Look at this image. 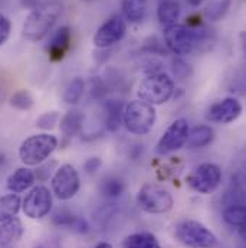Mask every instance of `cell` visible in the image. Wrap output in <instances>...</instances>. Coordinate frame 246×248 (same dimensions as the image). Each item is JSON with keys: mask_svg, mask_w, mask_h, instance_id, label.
I'll return each mask as SVG.
<instances>
[{"mask_svg": "<svg viewBox=\"0 0 246 248\" xmlns=\"http://www.w3.org/2000/svg\"><path fill=\"white\" fill-rule=\"evenodd\" d=\"M63 12L62 0H43L32 9L23 23L22 33L30 42L42 41L54 28Z\"/></svg>", "mask_w": 246, "mask_h": 248, "instance_id": "obj_1", "label": "cell"}, {"mask_svg": "<svg viewBox=\"0 0 246 248\" xmlns=\"http://www.w3.org/2000/svg\"><path fill=\"white\" fill-rule=\"evenodd\" d=\"M207 41L206 29H193L186 25H170L164 29V44L170 52L177 57H185L194 52L203 42Z\"/></svg>", "mask_w": 246, "mask_h": 248, "instance_id": "obj_2", "label": "cell"}, {"mask_svg": "<svg viewBox=\"0 0 246 248\" xmlns=\"http://www.w3.org/2000/svg\"><path fill=\"white\" fill-rule=\"evenodd\" d=\"M58 147V139L49 133L29 136L19 146V159L23 166L32 168L43 163Z\"/></svg>", "mask_w": 246, "mask_h": 248, "instance_id": "obj_3", "label": "cell"}, {"mask_svg": "<svg viewBox=\"0 0 246 248\" xmlns=\"http://www.w3.org/2000/svg\"><path fill=\"white\" fill-rule=\"evenodd\" d=\"M174 79L164 72L147 75L138 85V100L150 106L166 104L174 94Z\"/></svg>", "mask_w": 246, "mask_h": 248, "instance_id": "obj_4", "label": "cell"}, {"mask_svg": "<svg viewBox=\"0 0 246 248\" xmlns=\"http://www.w3.org/2000/svg\"><path fill=\"white\" fill-rule=\"evenodd\" d=\"M157 120V113L154 106H150L141 100L131 101L124 107L123 124L125 128L135 136L148 134Z\"/></svg>", "mask_w": 246, "mask_h": 248, "instance_id": "obj_5", "label": "cell"}, {"mask_svg": "<svg viewBox=\"0 0 246 248\" xmlns=\"http://www.w3.org/2000/svg\"><path fill=\"white\" fill-rule=\"evenodd\" d=\"M176 240L187 248H213L217 246V237L202 222L186 219L177 224Z\"/></svg>", "mask_w": 246, "mask_h": 248, "instance_id": "obj_6", "label": "cell"}, {"mask_svg": "<svg viewBox=\"0 0 246 248\" xmlns=\"http://www.w3.org/2000/svg\"><path fill=\"white\" fill-rule=\"evenodd\" d=\"M137 202L143 211L154 215L166 214L172 211L174 205L173 195L166 187L156 184H145L141 186L137 193Z\"/></svg>", "mask_w": 246, "mask_h": 248, "instance_id": "obj_7", "label": "cell"}, {"mask_svg": "<svg viewBox=\"0 0 246 248\" xmlns=\"http://www.w3.org/2000/svg\"><path fill=\"white\" fill-rule=\"evenodd\" d=\"M222 182V170L215 163H202L187 178V186L202 195L213 193Z\"/></svg>", "mask_w": 246, "mask_h": 248, "instance_id": "obj_8", "label": "cell"}, {"mask_svg": "<svg viewBox=\"0 0 246 248\" xmlns=\"http://www.w3.org/2000/svg\"><path fill=\"white\" fill-rule=\"evenodd\" d=\"M52 205V193L46 186H32L29 193L22 201V211L30 219H42L49 215Z\"/></svg>", "mask_w": 246, "mask_h": 248, "instance_id": "obj_9", "label": "cell"}, {"mask_svg": "<svg viewBox=\"0 0 246 248\" xmlns=\"http://www.w3.org/2000/svg\"><path fill=\"white\" fill-rule=\"evenodd\" d=\"M51 186H52L54 195L59 201L72 199L81 187V178H79L78 170L69 163L62 165L52 175Z\"/></svg>", "mask_w": 246, "mask_h": 248, "instance_id": "obj_10", "label": "cell"}, {"mask_svg": "<svg viewBox=\"0 0 246 248\" xmlns=\"http://www.w3.org/2000/svg\"><path fill=\"white\" fill-rule=\"evenodd\" d=\"M188 122L186 119H177L167 127L160 140L157 141L156 152L161 156L174 153L186 146L188 136Z\"/></svg>", "mask_w": 246, "mask_h": 248, "instance_id": "obj_11", "label": "cell"}, {"mask_svg": "<svg viewBox=\"0 0 246 248\" xmlns=\"http://www.w3.org/2000/svg\"><path fill=\"white\" fill-rule=\"evenodd\" d=\"M127 32V22L121 15H114L107 19L94 35V45L100 49L110 48L118 44Z\"/></svg>", "mask_w": 246, "mask_h": 248, "instance_id": "obj_12", "label": "cell"}, {"mask_svg": "<svg viewBox=\"0 0 246 248\" xmlns=\"http://www.w3.org/2000/svg\"><path fill=\"white\" fill-rule=\"evenodd\" d=\"M242 110H244V107L238 98L228 97V98H223V100L212 104L206 113V119L210 123L231 124L241 117Z\"/></svg>", "mask_w": 246, "mask_h": 248, "instance_id": "obj_13", "label": "cell"}, {"mask_svg": "<svg viewBox=\"0 0 246 248\" xmlns=\"http://www.w3.org/2000/svg\"><path fill=\"white\" fill-rule=\"evenodd\" d=\"M36 182V176H35V170H32L28 166H22L17 168L14 172H12L6 181V187L9 192L12 193H22L29 190Z\"/></svg>", "mask_w": 246, "mask_h": 248, "instance_id": "obj_14", "label": "cell"}, {"mask_svg": "<svg viewBox=\"0 0 246 248\" xmlns=\"http://www.w3.org/2000/svg\"><path fill=\"white\" fill-rule=\"evenodd\" d=\"M71 42H72L71 29L68 26L59 28L54 33V36H52V39L49 42V46H48L49 58L52 61H61V60H63V57L66 55V52L71 48Z\"/></svg>", "mask_w": 246, "mask_h": 248, "instance_id": "obj_15", "label": "cell"}, {"mask_svg": "<svg viewBox=\"0 0 246 248\" xmlns=\"http://www.w3.org/2000/svg\"><path fill=\"white\" fill-rule=\"evenodd\" d=\"M23 234H25V228L17 217L7 219L0 224V246L12 247L22 240Z\"/></svg>", "mask_w": 246, "mask_h": 248, "instance_id": "obj_16", "label": "cell"}, {"mask_svg": "<svg viewBox=\"0 0 246 248\" xmlns=\"http://www.w3.org/2000/svg\"><path fill=\"white\" fill-rule=\"evenodd\" d=\"M124 107L125 104L120 100H108L104 103V125L108 131L114 133L120 128L123 123Z\"/></svg>", "mask_w": 246, "mask_h": 248, "instance_id": "obj_17", "label": "cell"}, {"mask_svg": "<svg viewBox=\"0 0 246 248\" xmlns=\"http://www.w3.org/2000/svg\"><path fill=\"white\" fill-rule=\"evenodd\" d=\"M215 139V131L210 125L200 124L188 130L186 146L187 149H200L209 146Z\"/></svg>", "mask_w": 246, "mask_h": 248, "instance_id": "obj_18", "label": "cell"}, {"mask_svg": "<svg viewBox=\"0 0 246 248\" xmlns=\"http://www.w3.org/2000/svg\"><path fill=\"white\" fill-rule=\"evenodd\" d=\"M84 122H85V117L79 110H76V108L69 110L68 113H65V116L59 120L61 131L66 137H73V136H76V134H79L82 131Z\"/></svg>", "mask_w": 246, "mask_h": 248, "instance_id": "obj_19", "label": "cell"}, {"mask_svg": "<svg viewBox=\"0 0 246 248\" xmlns=\"http://www.w3.org/2000/svg\"><path fill=\"white\" fill-rule=\"evenodd\" d=\"M148 0H123V15L130 23H141L147 15Z\"/></svg>", "mask_w": 246, "mask_h": 248, "instance_id": "obj_20", "label": "cell"}, {"mask_svg": "<svg viewBox=\"0 0 246 248\" xmlns=\"http://www.w3.org/2000/svg\"><path fill=\"white\" fill-rule=\"evenodd\" d=\"M180 13H182V7H180V3L176 0H161V3L159 4V9H157L159 22L164 28L174 25L177 22Z\"/></svg>", "mask_w": 246, "mask_h": 248, "instance_id": "obj_21", "label": "cell"}, {"mask_svg": "<svg viewBox=\"0 0 246 248\" xmlns=\"http://www.w3.org/2000/svg\"><path fill=\"white\" fill-rule=\"evenodd\" d=\"M22 209V199L17 193H7L0 196V224L17 217Z\"/></svg>", "mask_w": 246, "mask_h": 248, "instance_id": "obj_22", "label": "cell"}, {"mask_svg": "<svg viewBox=\"0 0 246 248\" xmlns=\"http://www.w3.org/2000/svg\"><path fill=\"white\" fill-rule=\"evenodd\" d=\"M123 248H161V246L151 232H135L125 237Z\"/></svg>", "mask_w": 246, "mask_h": 248, "instance_id": "obj_23", "label": "cell"}, {"mask_svg": "<svg viewBox=\"0 0 246 248\" xmlns=\"http://www.w3.org/2000/svg\"><path fill=\"white\" fill-rule=\"evenodd\" d=\"M85 87H87V84H85L84 78H81V77L72 78L63 91V101L68 106H76L81 101V98L84 97Z\"/></svg>", "mask_w": 246, "mask_h": 248, "instance_id": "obj_24", "label": "cell"}, {"mask_svg": "<svg viewBox=\"0 0 246 248\" xmlns=\"http://www.w3.org/2000/svg\"><path fill=\"white\" fill-rule=\"evenodd\" d=\"M223 219L226 221V224H229L231 227H236L238 230L244 231L246 219V211L245 206L242 203H236V205H231L223 211Z\"/></svg>", "mask_w": 246, "mask_h": 248, "instance_id": "obj_25", "label": "cell"}, {"mask_svg": "<svg viewBox=\"0 0 246 248\" xmlns=\"http://www.w3.org/2000/svg\"><path fill=\"white\" fill-rule=\"evenodd\" d=\"M229 7L231 0H215L204 9V17L210 22H217L228 13Z\"/></svg>", "mask_w": 246, "mask_h": 248, "instance_id": "obj_26", "label": "cell"}, {"mask_svg": "<svg viewBox=\"0 0 246 248\" xmlns=\"http://www.w3.org/2000/svg\"><path fill=\"white\" fill-rule=\"evenodd\" d=\"M9 104L19 110V111H28L33 107L35 101H33V97L29 91L26 90H19L16 93H13L9 98Z\"/></svg>", "mask_w": 246, "mask_h": 248, "instance_id": "obj_27", "label": "cell"}, {"mask_svg": "<svg viewBox=\"0 0 246 248\" xmlns=\"http://www.w3.org/2000/svg\"><path fill=\"white\" fill-rule=\"evenodd\" d=\"M124 190H125V185L118 178H108L102 184V193L107 198H118L123 195Z\"/></svg>", "mask_w": 246, "mask_h": 248, "instance_id": "obj_28", "label": "cell"}, {"mask_svg": "<svg viewBox=\"0 0 246 248\" xmlns=\"http://www.w3.org/2000/svg\"><path fill=\"white\" fill-rule=\"evenodd\" d=\"M172 71H173L174 78L179 79V81H185V79H187L191 75V66L183 58H180V57L173 58V61H172Z\"/></svg>", "mask_w": 246, "mask_h": 248, "instance_id": "obj_29", "label": "cell"}, {"mask_svg": "<svg viewBox=\"0 0 246 248\" xmlns=\"http://www.w3.org/2000/svg\"><path fill=\"white\" fill-rule=\"evenodd\" d=\"M59 120H61V116L57 111H46L36 120V125L42 130H52L59 123Z\"/></svg>", "mask_w": 246, "mask_h": 248, "instance_id": "obj_30", "label": "cell"}, {"mask_svg": "<svg viewBox=\"0 0 246 248\" xmlns=\"http://www.w3.org/2000/svg\"><path fill=\"white\" fill-rule=\"evenodd\" d=\"M10 32H12V23H10V19L0 13V46H3L9 36H10Z\"/></svg>", "mask_w": 246, "mask_h": 248, "instance_id": "obj_31", "label": "cell"}, {"mask_svg": "<svg viewBox=\"0 0 246 248\" xmlns=\"http://www.w3.org/2000/svg\"><path fill=\"white\" fill-rule=\"evenodd\" d=\"M68 230L73 231V232H78V234H87L89 231V225L87 222V219H84L82 217L79 215H75L73 219L71 221Z\"/></svg>", "mask_w": 246, "mask_h": 248, "instance_id": "obj_32", "label": "cell"}, {"mask_svg": "<svg viewBox=\"0 0 246 248\" xmlns=\"http://www.w3.org/2000/svg\"><path fill=\"white\" fill-rule=\"evenodd\" d=\"M101 159L100 157H91L88 159L85 163H84V170L88 173V175H94L100 168H101Z\"/></svg>", "mask_w": 246, "mask_h": 248, "instance_id": "obj_33", "label": "cell"}, {"mask_svg": "<svg viewBox=\"0 0 246 248\" xmlns=\"http://www.w3.org/2000/svg\"><path fill=\"white\" fill-rule=\"evenodd\" d=\"M33 248H62L61 243L55 238H49V240H42L39 243L35 244Z\"/></svg>", "mask_w": 246, "mask_h": 248, "instance_id": "obj_34", "label": "cell"}, {"mask_svg": "<svg viewBox=\"0 0 246 248\" xmlns=\"http://www.w3.org/2000/svg\"><path fill=\"white\" fill-rule=\"evenodd\" d=\"M94 248H114V247H113V244H111V243H108V241H102V243H98V244H97Z\"/></svg>", "mask_w": 246, "mask_h": 248, "instance_id": "obj_35", "label": "cell"}, {"mask_svg": "<svg viewBox=\"0 0 246 248\" xmlns=\"http://www.w3.org/2000/svg\"><path fill=\"white\" fill-rule=\"evenodd\" d=\"M187 1H188V4H190V6L196 7V6H200L204 0H187Z\"/></svg>", "mask_w": 246, "mask_h": 248, "instance_id": "obj_36", "label": "cell"}, {"mask_svg": "<svg viewBox=\"0 0 246 248\" xmlns=\"http://www.w3.org/2000/svg\"><path fill=\"white\" fill-rule=\"evenodd\" d=\"M82 1H91V0H82Z\"/></svg>", "mask_w": 246, "mask_h": 248, "instance_id": "obj_37", "label": "cell"}]
</instances>
